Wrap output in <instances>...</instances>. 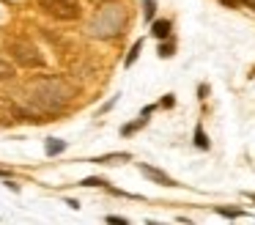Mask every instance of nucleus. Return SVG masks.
Returning <instances> with one entry per match:
<instances>
[{"label":"nucleus","instance_id":"nucleus-1","mask_svg":"<svg viewBox=\"0 0 255 225\" xmlns=\"http://www.w3.org/2000/svg\"><path fill=\"white\" fill-rule=\"evenodd\" d=\"M30 91H33L30 104L44 115L61 113L69 104V99H72V88L63 80H58V77H41V80H36L33 85H30Z\"/></svg>","mask_w":255,"mask_h":225},{"label":"nucleus","instance_id":"nucleus-7","mask_svg":"<svg viewBox=\"0 0 255 225\" xmlns=\"http://www.w3.org/2000/svg\"><path fill=\"white\" fill-rule=\"evenodd\" d=\"M151 33H154L156 38H167V36H170V22H167V19H156L154 25H151Z\"/></svg>","mask_w":255,"mask_h":225},{"label":"nucleus","instance_id":"nucleus-4","mask_svg":"<svg viewBox=\"0 0 255 225\" xmlns=\"http://www.w3.org/2000/svg\"><path fill=\"white\" fill-rule=\"evenodd\" d=\"M39 8L44 14L55 16V19H63V22H72L80 16V5L74 0H39Z\"/></svg>","mask_w":255,"mask_h":225},{"label":"nucleus","instance_id":"nucleus-17","mask_svg":"<svg viewBox=\"0 0 255 225\" xmlns=\"http://www.w3.org/2000/svg\"><path fill=\"white\" fill-rule=\"evenodd\" d=\"M220 3H225V5H231V8H236V5L242 3V0H220Z\"/></svg>","mask_w":255,"mask_h":225},{"label":"nucleus","instance_id":"nucleus-2","mask_svg":"<svg viewBox=\"0 0 255 225\" xmlns=\"http://www.w3.org/2000/svg\"><path fill=\"white\" fill-rule=\"evenodd\" d=\"M124 27H127V8L118 3H110L94 14V19L88 25V33L94 38H116L124 33Z\"/></svg>","mask_w":255,"mask_h":225},{"label":"nucleus","instance_id":"nucleus-8","mask_svg":"<svg viewBox=\"0 0 255 225\" xmlns=\"http://www.w3.org/2000/svg\"><path fill=\"white\" fill-rule=\"evenodd\" d=\"M63 148H66V140H58V137H50L47 140V146H44V151L50 154V157H55V154H61Z\"/></svg>","mask_w":255,"mask_h":225},{"label":"nucleus","instance_id":"nucleus-6","mask_svg":"<svg viewBox=\"0 0 255 225\" xmlns=\"http://www.w3.org/2000/svg\"><path fill=\"white\" fill-rule=\"evenodd\" d=\"M132 159V154L121 151V154H105V157H96L91 159V162H99V165H118V162H129Z\"/></svg>","mask_w":255,"mask_h":225},{"label":"nucleus","instance_id":"nucleus-11","mask_svg":"<svg viewBox=\"0 0 255 225\" xmlns=\"http://www.w3.org/2000/svg\"><path fill=\"white\" fill-rule=\"evenodd\" d=\"M217 212L222 214V217H244L242 209H228V206H217Z\"/></svg>","mask_w":255,"mask_h":225},{"label":"nucleus","instance_id":"nucleus-13","mask_svg":"<svg viewBox=\"0 0 255 225\" xmlns=\"http://www.w3.org/2000/svg\"><path fill=\"white\" fill-rule=\"evenodd\" d=\"M140 47H143V41H134V44H132V52L127 55V66H132V63H134V58H137Z\"/></svg>","mask_w":255,"mask_h":225},{"label":"nucleus","instance_id":"nucleus-19","mask_svg":"<svg viewBox=\"0 0 255 225\" xmlns=\"http://www.w3.org/2000/svg\"><path fill=\"white\" fill-rule=\"evenodd\" d=\"M247 198H250V201H253V203H255V192H247Z\"/></svg>","mask_w":255,"mask_h":225},{"label":"nucleus","instance_id":"nucleus-16","mask_svg":"<svg viewBox=\"0 0 255 225\" xmlns=\"http://www.w3.org/2000/svg\"><path fill=\"white\" fill-rule=\"evenodd\" d=\"M107 223H113V225H127L129 220H127V217H116V214H110V217H107Z\"/></svg>","mask_w":255,"mask_h":225},{"label":"nucleus","instance_id":"nucleus-18","mask_svg":"<svg viewBox=\"0 0 255 225\" xmlns=\"http://www.w3.org/2000/svg\"><path fill=\"white\" fill-rule=\"evenodd\" d=\"M242 3H244V5H250V8L255 11V0H242Z\"/></svg>","mask_w":255,"mask_h":225},{"label":"nucleus","instance_id":"nucleus-9","mask_svg":"<svg viewBox=\"0 0 255 225\" xmlns=\"http://www.w3.org/2000/svg\"><path fill=\"white\" fill-rule=\"evenodd\" d=\"M11 77H14V66L0 58V80H11Z\"/></svg>","mask_w":255,"mask_h":225},{"label":"nucleus","instance_id":"nucleus-14","mask_svg":"<svg viewBox=\"0 0 255 225\" xmlns=\"http://www.w3.org/2000/svg\"><path fill=\"white\" fill-rule=\"evenodd\" d=\"M80 184H83V187H107V181L105 179H94V176H91V179H83Z\"/></svg>","mask_w":255,"mask_h":225},{"label":"nucleus","instance_id":"nucleus-15","mask_svg":"<svg viewBox=\"0 0 255 225\" xmlns=\"http://www.w3.org/2000/svg\"><path fill=\"white\" fill-rule=\"evenodd\" d=\"M159 55H162V58H170V55H173V44H162Z\"/></svg>","mask_w":255,"mask_h":225},{"label":"nucleus","instance_id":"nucleus-5","mask_svg":"<svg viewBox=\"0 0 255 225\" xmlns=\"http://www.w3.org/2000/svg\"><path fill=\"white\" fill-rule=\"evenodd\" d=\"M137 168H140V173H143L145 179H151L154 184H162V187H178V181H173L170 176H167V173H162L159 168H154V165H145V162H140Z\"/></svg>","mask_w":255,"mask_h":225},{"label":"nucleus","instance_id":"nucleus-10","mask_svg":"<svg viewBox=\"0 0 255 225\" xmlns=\"http://www.w3.org/2000/svg\"><path fill=\"white\" fill-rule=\"evenodd\" d=\"M143 5H145V8H143V14H145V19H154V14H156V0H143Z\"/></svg>","mask_w":255,"mask_h":225},{"label":"nucleus","instance_id":"nucleus-12","mask_svg":"<svg viewBox=\"0 0 255 225\" xmlns=\"http://www.w3.org/2000/svg\"><path fill=\"white\" fill-rule=\"evenodd\" d=\"M195 143H198L200 148H209V140H206V132H203V126H198V129H195Z\"/></svg>","mask_w":255,"mask_h":225},{"label":"nucleus","instance_id":"nucleus-3","mask_svg":"<svg viewBox=\"0 0 255 225\" xmlns=\"http://www.w3.org/2000/svg\"><path fill=\"white\" fill-rule=\"evenodd\" d=\"M6 49L11 52V58L17 60L19 66H25V69H41V66H44V55L39 52V47L25 41V38H8Z\"/></svg>","mask_w":255,"mask_h":225}]
</instances>
